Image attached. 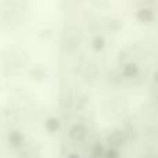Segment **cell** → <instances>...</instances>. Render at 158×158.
<instances>
[{
    "label": "cell",
    "instance_id": "cell-1",
    "mask_svg": "<svg viewBox=\"0 0 158 158\" xmlns=\"http://www.w3.org/2000/svg\"><path fill=\"white\" fill-rule=\"evenodd\" d=\"M147 56V50L146 47L140 46V44H132V46L126 47L119 54V61L122 63L123 58L128 60V63H136L137 60H143Z\"/></svg>",
    "mask_w": 158,
    "mask_h": 158
},
{
    "label": "cell",
    "instance_id": "cell-2",
    "mask_svg": "<svg viewBox=\"0 0 158 158\" xmlns=\"http://www.w3.org/2000/svg\"><path fill=\"white\" fill-rule=\"evenodd\" d=\"M87 135H89V129L85 123L82 122H77L69 128L68 131V137L72 140L74 143H82L86 140Z\"/></svg>",
    "mask_w": 158,
    "mask_h": 158
},
{
    "label": "cell",
    "instance_id": "cell-3",
    "mask_svg": "<svg viewBox=\"0 0 158 158\" xmlns=\"http://www.w3.org/2000/svg\"><path fill=\"white\" fill-rule=\"evenodd\" d=\"M81 74L83 79L89 83H93L96 79L98 78V74H100V69H98V65L93 61H86V63L82 64L81 68Z\"/></svg>",
    "mask_w": 158,
    "mask_h": 158
},
{
    "label": "cell",
    "instance_id": "cell-4",
    "mask_svg": "<svg viewBox=\"0 0 158 158\" xmlns=\"http://www.w3.org/2000/svg\"><path fill=\"white\" fill-rule=\"evenodd\" d=\"M106 142H107V144L110 146V148H115V150H118L119 147H122V146L125 144L126 133L123 131H121V129H115V131H112L111 133L107 136Z\"/></svg>",
    "mask_w": 158,
    "mask_h": 158
},
{
    "label": "cell",
    "instance_id": "cell-5",
    "mask_svg": "<svg viewBox=\"0 0 158 158\" xmlns=\"http://www.w3.org/2000/svg\"><path fill=\"white\" fill-rule=\"evenodd\" d=\"M119 74L122 79H136L140 74V68L136 63H125L121 67Z\"/></svg>",
    "mask_w": 158,
    "mask_h": 158
},
{
    "label": "cell",
    "instance_id": "cell-6",
    "mask_svg": "<svg viewBox=\"0 0 158 158\" xmlns=\"http://www.w3.org/2000/svg\"><path fill=\"white\" fill-rule=\"evenodd\" d=\"M136 18L142 22H151V21H154L156 15H154V11L151 8H142V10L137 11Z\"/></svg>",
    "mask_w": 158,
    "mask_h": 158
},
{
    "label": "cell",
    "instance_id": "cell-7",
    "mask_svg": "<svg viewBox=\"0 0 158 158\" xmlns=\"http://www.w3.org/2000/svg\"><path fill=\"white\" fill-rule=\"evenodd\" d=\"M24 135L18 131H11L10 135H8V142H10L11 146L14 147H21L24 144Z\"/></svg>",
    "mask_w": 158,
    "mask_h": 158
},
{
    "label": "cell",
    "instance_id": "cell-8",
    "mask_svg": "<svg viewBox=\"0 0 158 158\" xmlns=\"http://www.w3.org/2000/svg\"><path fill=\"white\" fill-rule=\"evenodd\" d=\"M44 126H46V129L49 132L56 133V132L60 129L61 123H60V119H57V118H49V119H46V122H44Z\"/></svg>",
    "mask_w": 158,
    "mask_h": 158
},
{
    "label": "cell",
    "instance_id": "cell-9",
    "mask_svg": "<svg viewBox=\"0 0 158 158\" xmlns=\"http://www.w3.org/2000/svg\"><path fill=\"white\" fill-rule=\"evenodd\" d=\"M142 158H158L157 157V148L154 144L146 146L142 151Z\"/></svg>",
    "mask_w": 158,
    "mask_h": 158
},
{
    "label": "cell",
    "instance_id": "cell-10",
    "mask_svg": "<svg viewBox=\"0 0 158 158\" xmlns=\"http://www.w3.org/2000/svg\"><path fill=\"white\" fill-rule=\"evenodd\" d=\"M104 46H106V40H104L103 36H94L92 40V47L93 50H96V52H101V50L104 49Z\"/></svg>",
    "mask_w": 158,
    "mask_h": 158
},
{
    "label": "cell",
    "instance_id": "cell-11",
    "mask_svg": "<svg viewBox=\"0 0 158 158\" xmlns=\"http://www.w3.org/2000/svg\"><path fill=\"white\" fill-rule=\"evenodd\" d=\"M106 158H119V151L115 148H108L106 151Z\"/></svg>",
    "mask_w": 158,
    "mask_h": 158
},
{
    "label": "cell",
    "instance_id": "cell-12",
    "mask_svg": "<svg viewBox=\"0 0 158 158\" xmlns=\"http://www.w3.org/2000/svg\"><path fill=\"white\" fill-rule=\"evenodd\" d=\"M68 158H79V156H78V154H71Z\"/></svg>",
    "mask_w": 158,
    "mask_h": 158
}]
</instances>
